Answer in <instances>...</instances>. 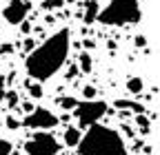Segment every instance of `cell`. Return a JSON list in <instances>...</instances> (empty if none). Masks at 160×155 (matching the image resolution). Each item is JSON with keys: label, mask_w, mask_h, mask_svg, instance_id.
I'll return each mask as SVG.
<instances>
[{"label": "cell", "mask_w": 160, "mask_h": 155, "mask_svg": "<svg viewBox=\"0 0 160 155\" xmlns=\"http://www.w3.org/2000/svg\"><path fill=\"white\" fill-rule=\"evenodd\" d=\"M69 47H71V38H69L67 29H60L53 35H49L42 45L36 47L27 55L25 69H27L29 78H33L38 82L53 78L60 71V67L65 64L67 55H69Z\"/></svg>", "instance_id": "obj_1"}, {"label": "cell", "mask_w": 160, "mask_h": 155, "mask_svg": "<svg viewBox=\"0 0 160 155\" xmlns=\"http://www.w3.org/2000/svg\"><path fill=\"white\" fill-rule=\"evenodd\" d=\"M76 148L78 155H129L120 133L102 124H91Z\"/></svg>", "instance_id": "obj_2"}, {"label": "cell", "mask_w": 160, "mask_h": 155, "mask_svg": "<svg viewBox=\"0 0 160 155\" xmlns=\"http://www.w3.org/2000/svg\"><path fill=\"white\" fill-rule=\"evenodd\" d=\"M140 5L138 0H109L105 9L98 11V22L109 27H122V25H136L140 22Z\"/></svg>", "instance_id": "obj_3"}, {"label": "cell", "mask_w": 160, "mask_h": 155, "mask_svg": "<svg viewBox=\"0 0 160 155\" xmlns=\"http://www.w3.org/2000/svg\"><path fill=\"white\" fill-rule=\"evenodd\" d=\"M107 113V102L102 100H85V102H78L76 109H73V115L80 126H91V124H98V120Z\"/></svg>", "instance_id": "obj_4"}, {"label": "cell", "mask_w": 160, "mask_h": 155, "mask_svg": "<svg viewBox=\"0 0 160 155\" xmlns=\"http://www.w3.org/2000/svg\"><path fill=\"white\" fill-rule=\"evenodd\" d=\"M25 153L27 155H60V144L47 131H38L25 144Z\"/></svg>", "instance_id": "obj_5"}, {"label": "cell", "mask_w": 160, "mask_h": 155, "mask_svg": "<svg viewBox=\"0 0 160 155\" xmlns=\"http://www.w3.org/2000/svg\"><path fill=\"white\" fill-rule=\"evenodd\" d=\"M58 118L49 111V109H42V106H38V109H31L27 113V118L20 122V124H25L29 129H38V131H49L53 126H58Z\"/></svg>", "instance_id": "obj_6"}, {"label": "cell", "mask_w": 160, "mask_h": 155, "mask_svg": "<svg viewBox=\"0 0 160 155\" xmlns=\"http://www.w3.org/2000/svg\"><path fill=\"white\" fill-rule=\"evenodd\" d=\"M29 13V2L27 0H9L2 9V18L9 25H22Z\"/></svg>", "instance_id": "obj_7"}, {"label": "cell", "mask_w": 160, "mask_h": 155, "mask_svg": "<svg viewBox=\"0 0 160 155\" xmlns=\"http://www.w3.org/2000/svg\"><path fill=\"white\" fill-rule=\"evenodd\" d=\"M98 11H100V5H98V0H87V2H85V25H91V22H96V18H98Z\"/></svg>", "instance_id": "obj_8"}, {"label": "cell", "mask_w": 160, "mask_h": 155, "mask_svg": "<svg viewBox=\"0 0 160 155\" xmlns=\"http://www.w3.org/2000/svg\"><path fill=\"white\" fill-rule=\"evenodd\" d=\"M80 138H82V133H80V129H76V126H67V131L62 135V140H65L67 146H78Z\"/></svg>", "instance_id": "obj_9"}, {"label": "cell", "mask_w": 160, "mask_h": 155, "mask_svg": "<svg viewBox=\"0 0 160 155\" xmlns=\"http://www.w3.org/2000/svg\"><path fill=\"white\" fill-rule=\"evenodd\" d=\"M127 89H129V93H133V95H138V93H142V89H145V82H142V78H129L127 80Z\"/></svg>", "instance_id": "obj_10"}, {"label": "cell", "mask_w": 160, "mask_h": 155, "mask_svg": "<svg viewBox=\"0 0 160 155\" xmlns=\"http://www.w3.org/2000/svg\"><path fill=\"white\" fill-rule=\"evenodd\" d=\"M78 69L82 71V73H91V55L87 51H82L78 55Z\"/></svg>", "instance_id": "obj_11"}, {"label": "cell", "mask_w": 160, "mask_h": 155, "mask_svg": "<svg viewBox=\"0 0 160 155\" xmlns=\"http://www.w3.org/2000/svg\"><path fill=\"white\" fill-rule=\"evenodd\" d=\"M27 91L33 100H40L42 98V87H40V82H27Z\"/></svg>", "instance_id": "obj_12"}, {"label": "cell", "mask_w": 160, "mask_h": 155, "mask_svg": "<svg viewBox=\"0 0 160 155\" xmlns=\"http://www.w3.org/2000/svg\"><path fill=\"white\" fill-rule=\"evenodd\" d=\"M65 5V0H42V11H56V9H60Z\"/></svg>", "instance_id": "obj_13"}, {"label": "cell", "mask_w": 160, "mask_h": 155, "mask_svg": "<svg viewBox=\"0 0 160 155\" xmlns=\"http://www.w3.org/2000/svg\"><path fill=\"white\" fill-rule=\"evenodd\" d=\"M58 104L62 106L65 111H73V109H76V104H78V100H76V98H71V95H65V98H60V100H58Z\"/></svg>", "instance_id": "obj_14"}, {"label": "cell", "mask_w": 160, "mask_h": 155, "mask_svg": "<svg viewBox=\"0 0 160 155\" xmlns=\"http://www.w3.org/2000/svg\"><path fill=\"white\" fill-rule=\"evenodd\" d=\"M116 106H118V109H131V111H136V113H142V111H145L140 104H136V102H127V100H118Z\"/></svg>", "instance_id": "obj_15"}, {"label": "cell", "mask_w": 160, "mask_h": 155, "mask_svg": "<svg viewBox=\"0 0 160 155\" xmlns=\"http://www.w3.org/2000/svg\"><path fill=\"white\" fill-rule=\"evenodd\" d=\"M11 151H13L11 142H7V140H0V155H9Z\"/></svg>", "instance_id": "obj_16"}, {"label": "cell", "mask_w": 160, "mask_h": 155, "mask_svg": "<svg viewBox=\"0 0 160 155\" xmlns=\"http://www.w3.org/2000/svg\"><path fill=\"white\" fill-rule=\"evenodd\" d=\"M82 95H85V100H93L96 89H93V87H82Z\"/></svg>", "instance_id": "obj_17"}, {"label": "cell", "mask_w": 160, "mask_h": 155, "mask_svg": "<svg viewBox=\"0 0 160 155\" xmlns=\"http://www.w3.org/2000/svg\"><path fill=\"white\" fill-rule=\"evenodd\" d=\"M5 93H7V80H5V75H0V100L5 98Z\"/></svg>", "instance_id": "obj_18"}, {"label": "cell", "mask_w": 160, "mask_h": 155, "mask_svg": "<svg viewBox=\"0 0 160 155\" xmlns=\"http://www.w3.org/2000/svg\"><path fill=\"white\" fill-rule=\"evenodd\" d=\"M136 122H138L140 126H142V131L147 133V126H149V122H147V118H145V115H138V118H136Z\"/></svg>", "instance_id": "obj_19"}, {"label": "cell", "mask_w": 160, "mask_h": 155, "mask_svg": "<svg viewBox=\"0 0 160 155\" xmlns=\"http://www.w3.org/2000/svg\"><path fill=\"white\" fill-rule=\"evenodd\" d=\"M5 98H9V106H16L18 104V95L16 93H5Z\"/></svg>", "instance_id": "obj_20"}, {"label": "cell", "mask_w": 160, "mask_h": 155, "mask_svg": "<svg viewBox=\"0 0 160 155\" xmlns=\"http://www.w3.org/2000/svg\"><path fill=\"white\" fill-rule=\"evenodd\" d=\"M20 126V122L18 120H13V118H7V129H18Z\"/></svg>", "instance_id": "obj_21"}, {"label": "cell", "mask_w": 160, "mask_h": 155, "mask_svg": "<svg viewBox=\"0 0 160 155\" xmlns=\"http://www.w3.org/2000/svg\"><path fill=\"white\" fill-rule=\"evenodd\" d=\"M136 47H145V38H142V35L136 38Z\"/></svg>", "instance_id": "obj_22"}, {"label": "cell", "mask_w": 160, "mask_h": 155, "mask_svg": "<svg viewBox=\"0 0 160 155\" xmlns=\"http://www.w3.org/2000/svg\"><path fill=\"white\" fill-rule=\"evenodd\" d=\"M76 73H78V67H71V69H69V78H73Z\"/></svg>", "instance_id": "obj_23"}]
</instances>
